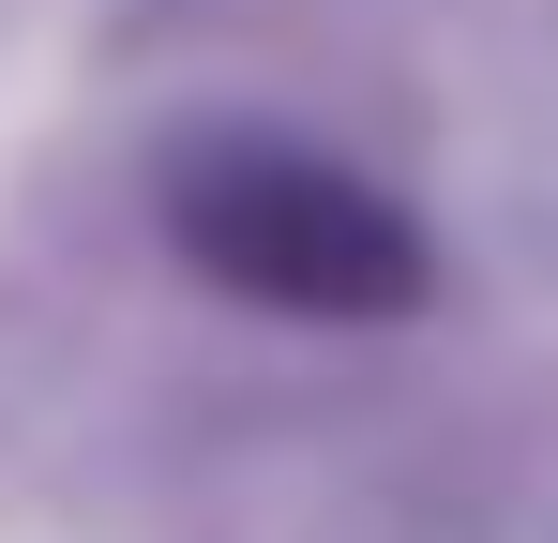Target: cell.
Instances as JSON below:
<instances>
[{"label":"cell","instance_id":"obj_1","mask_svg":"<svg viewBox=\"0 0 558 543\" xmlns=\"http://www.w3.org/2000/svg\"><path fill=\"white\" fill-rule=\"evenodd\" d=\"M167 242H182L227 302H272V317H332V333H363V317H408L438 257H423V227L377 196L363 167H332V152H287V136H227V152H196L167 181Z\"/></svg>","mask_w":558,"mask_h":543}]
</instances>
